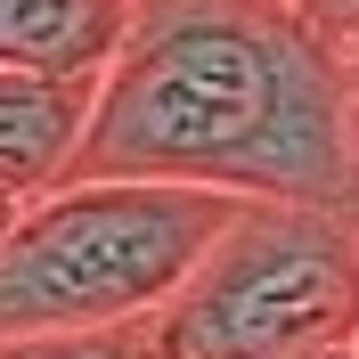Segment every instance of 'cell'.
<instances>
[{
	"label": "cell",
	"instance_id": "6da1fadb",
	"mask_svg": "<svg viewBox=\"0 0 359 359\" xmlns=\"http://www.w3.org/2000/svg\"><path fill=\"white\" fill-rule=\"evenodd\" d=\"M74 180H180L359 221L351 57L294 0H139Z\"/></svg>",
	"mask_w": 359,
	"mask_h": 359
},
{
	"label": "cell",
	"instance_id": "7a4b0ae2",
	"mask_svg": "<svg viewBox=\"0 0 359 359\" xmlns=\"http://www.w3.org/2000/svg\"><path fill=\"white\" fill-rule=\"evenodd\" d=\"M245 196L180 180H66L0 245V343L25 335H107L188 286Z\"/></svg>",
	"mask_w": 359,
	"mask_h": 359
},
{
	"label": "cell",
	"instance_id": "3957f363",
	"mask_svg": "<svg viewBox=\"0 0 359 359\" xmlns=\"http://www.w3.org/2000/svg\"><path fill=\"white\" fill-rule=\"evenodd\" d=\"M147 335L156 359H311L359 343V221L318 204H237Z\"/></svg>",
	"mask_w": 359,
	"mask_h": 359
},
{
	"label": "cell",
	"instance_id": "277c9868",
	"mask_svg": "<svg viewBox=\"0 0 359 359\" xmlns=\"http://www.w3.org/2000/svg\"><path fill=\"white\" fill-rule=\"evenodd\" d=\"M139 0H0V74L107 82Z\"/></svg>",
	"mask_w": 359,
	"mask_h": 359
},
{
	"label": "cell",
	"instance_id": "5b68a950",
	"mask_svg": "<svg viewBox=\"0 0 359 359\" xmlns=\"http://www.w3.org/2000/svg\"><path fill=\"white\" fill-rule=\"evenodd\" d=\"M98 82H41V74H0V180L17 196L66 188L90 139Z\"/></svg>",
	"mask_w": 359,
	"mask_h": 359
},
{
	"label": "cell",
	"instance_id": "8992f818",
	"mask_svg": "<svg viewBox=\"0 0 359 359\" xmlns=\"http://www.w3.org/2000/svg\"><path fill=\"white\" fill-rule=\"evenodd\" d=\"M0 359H156L147 327H107V335H25L0 343Z\"/></svg>",
	"mask_w": 359,
	"mask_h": 359
},
{
	"label": "cell",
	"instance_id": "52a82bcc",
	"mask_svg": "<svg viewBox=\"0 0 359 359\" xmlns=\"http://www.w3.org/2000/svg\"><path fill=\"white\" fill-rule=\"evenodd\" d=\"M294 8H302L311 25H327L335 41H343V33H359V0H294Z\"/></svg>",
	"mask_w": 359,
	"mask_h": 359
},
{
	"label": "cell",
	"instance_id": "ba28073f",
	"mask_svg": "<svg viewBox=\"0 0 359 359\" xmlns=\"http://www.w3.org/2000/svg\"><path fill=\"white\" fill-rule=\"evenodd\" d=\"M33 204H41V196H17V188H8V180H0V245H8V237H17V221H25V212H33Z\"/></svg>",
	"mask_w": 359,
	"mask_h": 359
},
{
	"label": "cell",
	"instance_id": "9c48e42d",
	"mask_svg": "<svg viewBox=\"0 0 359 359\" xmlns=\"http://www.w3.org/2000/svg\"><path fill=\"white\" fill-rule=\"evenodd\" d=\"M343 57H351V90H359V33H343Z\"/></svg>",
	"mask_w": 359,
	"mask_h": 359
},
{
	"label": "cell",
	"instance_id": "30bf717a",
	"mask_svg": "<svg viewBox=\"0 0 359 359\" xmlns=\"http://www.w3.org/2000/svg\"><path fill=\"white\" fill-rule=\"evenodd\" d=\"M311 359H359V343H335V351H311Z\"/></svg>",
	"mask_w": 359,
	"mask_h": 359
}]
</instances>
